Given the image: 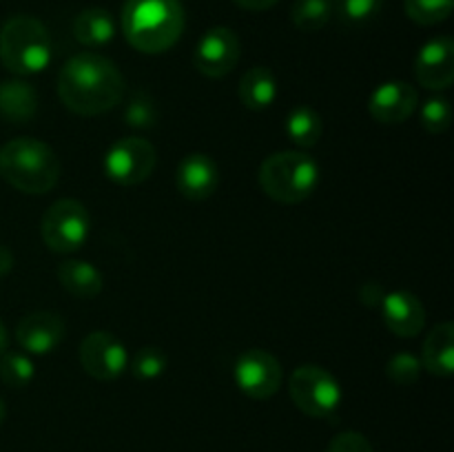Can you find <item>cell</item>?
I'll use <instances>...</instances> for the list:
<instances>
[{
  "label": "cell",
  "mask_w": 454,
  "mask_h": 452,
  "mask_svg": "<svg viewBox=\"0 0 454 452\" xmlns=\"http://www.w3.org/2000/svg\"><path fill=\"white\" fill-rule=\"evenodd\" d=\"M168 357L160 346H142L131 359V372L140 381H153L164 375Z\"/></svg>",
  "instance_id": "obj_28"
},
{
  "label": "cell",
  "mask_w": 454,
  "mask_h": 452,
  "mask_svg": "<svg viewBox=\"0 0 454 452\" xmlns=\"http://www.w3.org/2000/svg\"><path fill=\"white\" fill-rule=\"evenodd\" d=\"M257 182L275 202H304L319 184V164L304 151H279L262 162Z\"/></svg>",
  "instance_id": "obj_4"
},
{
  "label": "cell",
  "mask_w": 454,
  "mask_h": 452,
  "mask_svg": "<svg viewBox=\"0 0 454 452\" xmlns=\"http://www.w3.org/2000/svg\"><path fill=\"white\" fill-rule=\"evenodd\" d=\"M417 89L403 80H390L380 84L368 97V113L381 124H402L415 113Z\"/></svg>",
  "instance_id": "obj_14"
},
{
  "label": "cell",
  "mask_w": 454,
  "mask_h": 452,
  "mask_svg": "<svg viewBox=\"0 0 454 452\" xmlns=\"http://www.w3.org/2000/svg\"><path fill=\"white\" fill-rule=\"evenodd\" d=\"M58 279L69 295L78 300H93L105 288L102 273L84 260H65L58 266Z\"/></svg>",
  "instance_id": "obj_19"
},
{
  "label": "cell",
  "mask_w": 454,
  "mask_h": 452,
  "mask_svg": "<svg viewBox=\"0 0 454 452\" xmlns=\"http://www.w3.org/2000/svg\"><path fill=\"white\" fill-rule=\"evenodd\" d=\"M38 111V93L25 80L0 82V118L13 124H25Z\"/></svg>",
  "instance_id": "obj_18"
},
{
  "label": "cell",
  "mask_w": 454,
  "mask_h": 452,
  "mask_svg": "<svg viewBox=\"0 0 454 452\" xmlns=\"http://www.w3.org/2000/svg\"><path fill=\"white\" fill-rule=\"evenodd\" d=\"M421 366L434 377H450L454 372V323H437L428 332L421 353Z\"/></svg>",
  "instance_id": "obj_17"
},
{
  "label": "cell",
  "mask_w": 454,
  "mask_h": 452,
  "mask_svg": "<svg viewBox=\"0 0 454 452\" xmlns=\"http://www.w3.org/2000/svg\"><path fill=\"white\" fill-rule=\"evenodd\" d=\"M326 452H375V450H372V443L368 441L362 433L346 430V433H340L337 437L331 439Z\"/></svg>",
  "instance_id": "obj_31"
},
{
  "label": "cell",
  "mask_w": 454,
  "mask_h": 452,
  "mask_svg": "<svg viewBox=\"0 0 454 452\" xmlns=\"http://www.w3.org/2000/svg\"><path fill=\"white\" fill-rule=\"evenodd\" d=\"M384 326L397 337H417L426 326V308L411 291L384 292L380 301Z\"/></svg>",
  "instance_id": "obj_15"
},
{
  "label": "cell",
  "mask_w": 454,
  "mask_h": 452,
  "mask_svg": "<svg viewBox=\"0 0 454 452\" xmlns=\"http://www.w3.org/2000/svg\"><path fill=\"white\" fill-rule=\"evenodd\" d=\"M333 18V0H295L291 7V20L300 31L313 34L324 29Z\"/></svg>",
  "instance_id": "obj_23"
},
{
  "label": "cell",
  "mask_w": 454,
  "mask_h": 452,
  "mask_svg": "<svg viewBox=\"0 0 454 452\" xmlns=\"http://www.w3.org/2000/svg\"><path fill=\"white\" fill-rule=\"evenodd\" d=\"M122 71L114 60L100 53H75L58 74V97L69 111L78 115H100L122 102Z\"/></svg>",
  "instance_id": "obj_1"
},
{
  "label": "cell",
  "mask_w": 454,
  "mask_h": 452,
  "mask_svg": "<svg viewBox=\"0 0 454 452\" xmlns=\"http://www.w3.org/2000/svg\"><path fill=\"white\" fill-rule=\"evenodd\" d=\"M4 417H7V406H4V401H3V397H0V425H3V421H4Z\"/></svg>",
  "instance_id": "obj_35"
},
{
  "label": "cell",
  "mask_w": 454,
  "mask_h": 452,
  "mask_svg": "<svg viewBox=\"0 0 454 452\" xmlns=\"http://www.w3.org/2000/svg\"><path fill=\"white\" fill-rule=\"evenodd\" d=\"M176 184L186 199L202 202L211 198L220 186V168L211 155L189 153L177 167Z\"/></svg>",
  "instance_id": "obj_16"
},
{
  "label": "cell",
  "mask_w": 454,
  "mask_h": 452,
  "mask_svg": "<svg viewBox=\"0 0 454 452\" xmlns=\"http://www.w3.org/2000/svg\"><path fill=\"white\" fill-rule=\"evenodd\" d=\"M452 124V105L446 96H433L421 106V127L433 136L448 131Z\"/></svg>",
  "instance_id": "obj_29"
},
{
  "label": "cell",
  "mask_w": 454,
  "mask_h": 452,
  "mask_svg": "<svg viewBox=\"0 0 454 452\" xmlns=\"http://www.w3.org/2000/svg\"><path fill=\"white\" fill-rule=\"evenodd\" d=\"M80 363L93 379L114 381L127 370L129 353L118 337L106 331H93L80 344Z\"/></svg>",
  "instance_id": "obj_11"
},
{
  "label": "cell",
  "mask_w": 454,
  "mask_h": 452,
  "mask_svg": "<svg viewBox=\"0 0 454 452\" xmlns=\"http://www.w3.org/2000/svg\"><path fill=\"white\" fill-rule=\"evenodd\" d=\"M35 366L27 353L18 350H4L0 355V379L12 388H25L34 381Z\"/></svg>",
  "instance_id": "obj_25"
},
{
  "label": "cell",
  "mask_w": 454,
  "mask_h": 452,
  "mask_svg": "<svg viewBox=\"0 0 454 452\" xmlns=\"http://www.w3.org/2000/svg\"><path fill=\"white\" fill-rule=\"evenodd\" d=\"M67 326L60 315L35 310L25 315L16 326V341L27 355H51L65 339Z\"/></svg>",
  "instance_id": "obj_13"
},
{
  "label": "cell",
  "mask_w": 454,
  "mask_h": 452,
  "mask_svg": "<svg viewBox=\"0 0 454 452\" xmlns=\"http://www.w3.org/2000/svg\"><path fill=\"white\" fill-rule=\"evenodd\" d=\"M421 359L411 353H397L386 363V375L397 386H412L421 377Z\"/></svg>",
  "instance_id": "obj_30"
},
{
  "label": "cell",
  "mask_w": 454,
  "mask_h": 452,
  "mask_svg": "<svg viewBox=\"0 0 454 452\" xmlns=\"http://www.w3.org/2000/svg\"><path fill=\"white\" fill-rule=\"evenodd\" d=\"M408 18L417 25H439L454 12V0H403Z\"/></svg>",
  "instance_id": "obj_27"
},
{
  "label": "cell",
  "mask_w": 454,
  "mask_h": 452,
  "mask_svg": "<svg viewBox=\"0 0 454 452\" xmlns=\"http://www.w3.org/2000/svg\"><path fill=\"white\" fill-rule=\"evenodd\" d=\"M186 13L180 0H127L120 27L140 53H164L184 34Z\"/></svg>",
  "instance_id": "obj_2"
},
{
  "label": "cell",
  "mask_w": 454,
  "mask_h": 452,
  "mask_svg": "<svg viewBox=\"0 0 454 452\" xmlns=\"http://www.w3.org/2000/svg\"><path fill=\"white\" fill-rule=\"evenodd\" d=\"M158 105H155L153 96L146 91H136L127 102L124 109V122L127 127L136 129V131H149L158 124Z\"/></svg>",
  "instance_id": "obj_26"
},
{
  "label": "cell",
  "mask_w": 454,
  "mask_h": 452,
  "mask_svg": "<svg viewBox=\"0 0 454 452\" xmlns=\"http://www.w3.org/2000/svg\"><path fill=\"white\" fill-rule=\"evenodd\" d=\"M91 220L89 211L78 199H58L44 211L40 235L53 253H75L87 242Z\"/></svg>",
  "instance_id": "obj_7"
},
{
  "label": "cell",
  "mask_w": 454,
  "mask_h": 452,
  "mask_svg": "<svg viewBox=\"0 0 454 452\" xmlns=\"http://www.w3.org/2000/svg\"><path fill=\"white\" fill-rule=\"evenodd\" d=\"M74 35L84 47H105L115 38V18L102 7H89L74 20Z\"/></svg>",
  "instance_id": "obj_20"
},
{
  "label": "cell",
  "mask_w": 454,
  "mask_h": 452,
  "mask_svg": "<svg viewBox=\"0 0 454 452\" xmlns=\"http://www.w3.org/2000/svg\"><path fill=\"white\" fill-rule=\"evenodd\" d=\"M155 162H158L155 146L145 137L129 136L106 151L105 173L115 184L136 186L153 173Z\"/></svg>",
  "instance_id": "obj_8"
},
{
  "label": "cell",
  "mask_w": 454,
  "mask_h": 452,
  "mask_svg": "<svg viewBox=\"0 0 454 452\" xmlns=\"http://www.w3.org/2000/svg\"><path fill=\"white\" fill-rule=\"evenodd\" d=\"M0 173L13 189L29 195L49 193L60 177V160L38 137H16L0 149Z\"/></svg>",
  "instance_id": "obj_3"
},
{
  "label": "cell",
  "mask_w": 454,
  "mask_h": 452,
  "mask_svg": "<svg viewBox=\"0 0 454 452\" xmlns=\"http://www.w3.org/2000/svg\"><path fill=\"white\" fill-rule=\"evenodd\" d=\"M284 129H286V137L293 144L301 146V149H310V146L322 140L324 120L313 106L300 105L288 111Z\"/></svg>",
  "instance_id": "obj_22"
},
{
  "label": "cell",
  "mask_w": 454,
  "mask_h": 452,
  "mask_svg": "<svg viewBox=\"0 0 454 452\" xmlns=\"http://www.w3.org/2000/svg\"><path fill=\"white\" fill-rule=\"evenodd\" d=\"M9 348V331L3 322H0V355Z\"/></svg>",
  "instance_id": "obj_34"
},
{
  "label": "cell",
  "mask_w": 454,
  "mask_h": 452,
  "mask_svg": "<svg viewBox=\"0 0 454 452\" xmlns=\"http://www.w3.org/2000/svg\"><path fill=\"white\" fill-rule=\"evenodd\" d=\"M12 269H13L12 248H7V246H3V244H0V277H4V275L12 273Z\"/></svg>",
  "instance_id": "obj_33"
},
{
  "label": "cell",
  "mask_w": 454,
  "mask_h": 452,
  "mask_svg": "<svg viewBox=\"0 0 454 452\" xmlns=\"http://www.w3.org/2000/svg\"><path fill=\"white\" fill-rule=\"evenodd\" d=\"M0 60L12 74L35 75L51 62V38L38 18L13 16L0 29Z\"/></svg>",
  "instance_id": "obj_5"
},
{
  "label": "cell",
  "mask_w": 454,
  "mask_h": 452,
  "mask_svg": "<svg viewBox=\"0 0 454 452\" xmlns=\"http://www.w3.org/2000/svg\"><path fill=\"white\" fill-rule=\"evenodd\" d=\"M415 78L424 89L442 91L454 82V40L439 35L428 40L415 58Z\"/></svg>",
  "instance_id": "obj_12"
},
{
  "label": "cell",
  "mask_w": 454,
  "mask_h": 452,
  "mask_svg": "<svg viewBox=\"0 0 454 452\" xmlns=\"http://www.w3.org/2000/svg\"><path fill=\"white\" fill-rule=\"evenodd\" d=\"M278 97V78L266 66H251L239 82V100L247 109L264 111Z\"/></svg>",
  "instance_id": "obj_21"
},
{
  "label": "cell",
  "mask_w": 454,
  "mask_h": 452,
  "mask_svg": "<svg viewBox=\"0 0 454 452\" xmlns=\"http://www.w3.org/2000/svg\"><path fill=\"white\" fill-rule=\"evenodd\" d=\"M235 384L247 397L264 401L282 386V363L275 355L262 348H248L235 362Z\"/></svg>",
  "instance_id": "obj_9"
},
{
  "label": "cell",
  "mask_w": 454,
  "mask_h": 452,
  "mask_svg": "<svg viewBox=\"0 0 454 452\" xmlns=\"http://www.w3.org/2000/svg\"><path fill=\"white\" fill-rule=\"evenodd\" d=\"M233 3L247 12H266V9L275 7L279 0H233Z\"/></svg>",
  "instance_id": "obj_32"
},
{
  "label": "cell",
  "mask_w": 454,
  "mask_h": 452,
  "mask_svg": "<svg viewBox=\"0 0 454 452\" xmlns=\"http://www.w3.org/2000/svg\"><path fill=\"white\" fill-rule=\"evenodd\" d=\"M288 394L304 415L315 419H333L344 401V390L337 377L317 363L295 368L288 379Z\"/></svg>",
  "instance_id": "obj_6"
},
{
  "label": "cell",
  "mask_w": 454,
  "mask_h": 452,
  "mask_svg": "<svg viewBox=\"0 0 454 452\" xmlns=\"http://www.w3.org/2000/svg\"><path fill=\"white\" fill-rule=\"evenodd\" d=\"M384 0H333V16L344 27H364L380 16Z\"/></svg>",
  "instance_id": "obj_24"
},
{
  "label": "cell",
  "mask_w": 454,
  "mask_h": 452,
  "mask_svg": "<svg viewBox=\"0 0 454 452\" xmlns=\"http://www.w3.org/2000/svg\"><path fill=\"white\" fill-rule=\"evenodd\" d=\"M242 44L229 27H213L193 49V66L207 78H224L238 66Z\"/></svg>",
  "instance_id": "obj_10"
}]
</instances>
